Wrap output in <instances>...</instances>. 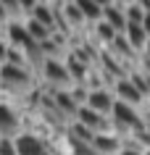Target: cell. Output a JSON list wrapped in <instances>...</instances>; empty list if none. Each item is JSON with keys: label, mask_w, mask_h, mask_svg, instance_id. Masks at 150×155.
Here are the masks:
<instances>
[{"label": "cell", "mask_w": 150, "mask_h": 155, "mask_svg": "<svg viewBox=\"0 0 150 155\" xmlns=\"http://www.w3.org/2000/svg\"><path fill=\"white\" fill-rule=\"evenodd\" d=\"M40 92V82L34 79L29 71L24 68H13V66H0V97L8 100L11 105H24L26 103H34Z\"/></svg>", "instance_id": "cell-1"}, {"label": "cell", "mask_w": 150, "mask_h": 155, "mask_svg": "<svg viewBox=\"0 0 150 155\" xmlns=\"http://www.w3.org/2000/svg\"><path fill=\"white\" fill-rule=\"evenodd\" d=\"M37 82L48 84L50 92H68L74 87L71 76H68V71H66V63H61V61H45L40 76H37Z\"/></svg>", "instance_id": "cell-2"}, {"label": "cell", "mask_w": 150, "mask_h": 155, "mask_svg": "<svg viewBox=\"0 0 150 155\" xmlns=\"http://www.w3.org/2000/svg\"><path fill=\"white\" fill-rule=\"evenodd\" d=\"M18 134H24V124H21V113L16 105H11L8 100L0 97V139H13Z\"/></svg>", "instance_id": "cell-3"}, {"label": "cell", "mask_w": 150, "mask_h": 155, "mask_svg": "<svg viewBox=\"0 0 150 155\" xmlns=\"http://www.w3.org/2000/svg\"><path fill=\"white\" fill-rule=\"evenodd\" d=\"M13 150H16V155H53L48 137L32 134V131L18 134V137L13 139Z\"/></svg>", "instance_id": "cell-4"}, {"label": "cell", "mask_w": 150, "mask_h": 155, "mask_svg": "<svg viewBox=\"0 0 150 155\" xmlns=\"http://www.w3.org/2000/svg\"><path fill=\"white\" fill-rule=\"evenodd\" d=\"M74 121L79 126H84L87 131H92V134H113V126H111L108 116H100L95 110H90V108H79Z\"/></svg>", "instance_id": "cell-5"}, {"label": "cell", "mask_w": 150, "mask_h": 155, "mask_svg": "<svg viewBox=\"0 0 150 155\" xmlns=\"http://www.w3.org/2000/svg\"><path fill=\"white\" fill-rule=\"evenodd\" d=\"M113 97H116L118 103L129 105V108H137V105H142V103H145V97L140 95V90L132 84V79H129V76H126V79H118V82L113 84Z\"/></svg>", "instance_id": "cell-6"}, {"label": "cell", "mask_w": 150, "mask_h": 155, "mask_svg": "<svg viewBox=\"0 0 150 155\" xmlns=\"http://www.w3.org/2000/svg\"><path fill=\"white\" fill-rule=\"evenodd\" d=\"M113 105H116V97H113L111 90H92L87 95V103H84V108H90V110H95L100 116H108V118H111Z\"/></svg>", "instance_id": "cell-7"}, {"label": "cell", "mask_w": 150, "mask_h": 155, "mask_svg": "<svg viewBox=\"0 0 150 155\" xmlns=\"http://www.w3.org/2000/svg\"><path fill=\"white\" fill-rule=\"evenodd\" d=\"M103 21H105L116 34H124L126 18H124V8H121V3H105V5H103Z\"/></svg>", "instance_id": "cell-8"}, {"label": "cell", "mask_w": 150, "mask_h": 155, "mask_svg": "<svg viewBox=\"0 0 150 155\" xmlns=\"http://www.w3.org/2000/svg\"><path fill=\"white\" fill-rule=\"evenodd\" d=\"M121 142H124V139H118L116 134H95L92 142H90V147L98 155H118Z\"/></svg>", "instance_id": "cell-9"}, {"label": "cell", "mask_w": 150, "mask_h": 155, "mask_svg": "<svg viewBox=\"0 0 150 155\" xmlns=\"http://www.w3.org/2000/svg\"><path fill=\"white\" fill-rule=\"evenodd\" d=\"M74 5L79 8V13L87 21V26L103 21V5H105V0H76Z\"/></svg>", "instance_id": "cell-10"}, {"label": "cell", "mask_w": 150, "mask_h": 155, "mask_svg": "<svg viewBox=\"0 0 150 155\" xmlns=\"http://www.w3.org/2000/svg\"><path fill=\"white\" fill-rule=\"evenodd\" d=\"M29 18H34L37 24H42L50 32H55V3H34Z\"/></svg>", "instance_id": "cell-11"}, {"label": "cell", "mask_w": 150, "mask_h": 155, "mask_svg": "<svg viewBox=\"0 0 150 155\" xmlns=\"http://www.w3.org/2000/svg\"><path fill=\"white\" fill-rule=\"evenodd\" d=\"M124 40L129 42V48H132L134 53H140V50L148 45V34H145L142 26H126L124 29Z\"/></svg>", "instance_id": "cell-12"}, {"label": "cell", "mask_w": 150, "mask_h": 155, "mask_svg": "<svg viewBox=\"0 0 150 155\" xmlns=\"http://www.w3.org/2000/svg\"><path fill=\"white\" fill-rule=\"evenodd\" d=\"M92 29H95V37H98V42H100V45H105V48H108L111 42L116 40V32H113V29H111L105 21H98V24H92Z\"/></svg>", "instance_id": "cell-13"}, {"label": "cell", "mask_w": 150, "mask_h": 155, "mask_svg": "<svg viewBox=\"0 0 150 155\" xmlns=\"http://www.w3.org/2000/svg\"><path fill=\"white\" fill-rule=\"evenodd\" d=\"M0 155H16L13 142H8V139H0Z\"/></svg>", "instance_id": "cell-14"}, {"label": "cell", "mask_w": 150, "mask_h": 155, "mask_svg": "<svg viewBox=\"0 0 150 155\" xmlns=\"http://www.w3.org/2000/svg\"><path fill=\"white\" fill-rule=\"evenodd\" d=\"M142 29H145V34H148V40H150V16L142 18Z\"/></svg>", "instance_id": "cell-15"}, {"label": "cell", "mask_w": 150, "mask_h": 155, "mask_svg": "<svg viewBox=\"0 0 150 155\" xmlns=\"http://www.w3.org/2000/svg\"><path fill=\"white\" fill-rule=\"evenodd\" d=\"M142 53H145V55H148V63H150V40H148V45H145V48H142Z\"/></svg>", "instance_id": "cell-16"}]
</instances>
